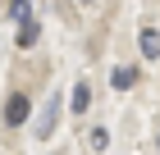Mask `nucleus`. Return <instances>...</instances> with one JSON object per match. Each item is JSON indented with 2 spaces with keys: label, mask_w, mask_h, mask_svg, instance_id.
Segmentation results:
<instances>
[{
  "label": "nucleus",
  "mask_w": 160,
  "mask_h": 155,
  "mask_svg": "<svg viewBox=\"0 0 160 155\" xmlns=\"http://www.w3.org/2000/svg\"><path fill=\"white\" fill-rule=\"evenodd\" d=\"M28 114H32V100H28L23 91H14L9 100H5V123H9V128H18V123H28Z\"/></svg>",
  "instance_id": "nucleus-1"
},
{
  "label": "nucleus",
  "mask_w": 160,
  "mask_h": 155,
  "mask_svg": "<svg viewBox=\"0 0 160 155\" xmlns=\"http://www.w3.org/2000/svg\"><path fill=\"white\" fill-rule=\"evenodd\" d=\"M137 46H142V55H147V60H160V32H156V27H142Z\"/></svg>",
  "instance_id": "nucleus-2"
},
{
  "label": "nucleus",
  "mask_w": 160,
  "mask_h": 155,
  "mask_svg": "<svg viewBox=\"0 0 160 155\" xmlns=\"http://www.w3.org/2000/svg\"><path fill=\"white\" fill-rule=\"evenodd\" d=\"M37 36H41V23H37V18H23V23H18V46H37Z\"/></svg>",
  "instance_id": "nucleus-3"
},
{
  "label": "nucleus",
  "mask_w": 160,
  "mask_h": 155,
  "mask_svg": "<svg viewBox=\"0 0 160 155\" xmlns=\"http://www.w3.org/2000/svg\"><path fill=\"white\" fill-rule=\"evenodd\" d=\"M87 105H92V91H87V87H82V82H78V87H73V91H69V109H73V114H82V109H87Z\"/></svg>",
  "instance_id": "nucleus-4"
},
{
  "label": "nucleus",
  "mask_w": 160,
  "mask_h": 155,
  "mask_svg": "<svg viewBox=\"0 0 160 155\" xmlns=\"http://www.w3.org/2000/svg\"><path fill=\"white\" fill-rule=\"evenodd\" d=\"M110 82L119 87V91H128V87L137 82V69H114V73H110Z\"/></svg>",
  "instance_id": "nucleus-5"
},
{
  "label": "nucleus",
  "mask_w": 160,
  "mask_h": 155,
  "mask_svg": "<svg viewBox=\"0 0 160 155\" xmlns=\"http://www.w3.org/2000/svg\"><path fill=\"white\" fill-rule=\"evenodd\" d=\"M9 18H14V23L32 18V5H28V0H9Z\"/></svg>",
  "instance_id": "nucleus-6"
},
{
  "label": "nucleus",
  "mask_w": 160,
  "mask_h": 155,
  "mask_svg": "<svg viewBox=\"0 0 160 155\" xmlns=\"http://www.w3.org/2000/svg\"><path fill=\"white\" fill-rule=\"evenodd\" d=\"M92 146H96V151H105V146H110V132L96 128V132H92Z\"/></svg>",
  "instance_id": "nucleus-7"
},
{
  "label": "nucleus",
  "mask_w": 160,
  "mask_h": 155,
  "mask_svg": "<svg viewBox=\"0 0 160 155\" xmlns=\"http://www.w3.org/2000/svg\"><path fill=\"white\" fill-rule=\"evenodd\" d=\"M156 146H160V137H156Z\"/></svg>",
  "instance_id": "nucleus-8"
}]
</instances>
